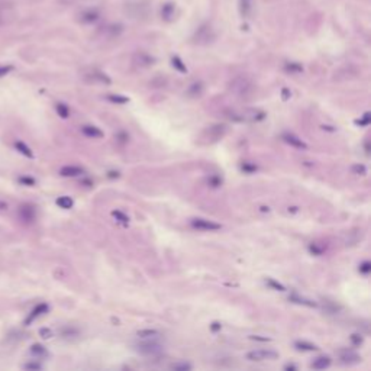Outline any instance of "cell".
Wrapping results in <instances>:
<instances>
[{"label": "cell", "mask_w": 371, "mask_h": 371, "mask_svg": "<svg viewBox=\"0 0 371 371\" xmlns=\"http://www.w3.org/2000/svg\"><path fill=\"white\" fill-rule=\"evenodd\" d=\"M229 90L234 96H237L240 99H247L254 92V83L248 77L241 75V77H237L231 81Z\"/></svg>", "instance_id": "6da1fadb"}, {"label": "cell", "mask_w": 371, "mask_h": 371, "mask_svg": "<svg viewBox=\"0 0 371 371\" xmlns=\"http://www.w3.org/2000/svg\"><path fill=\"white\" fill-rule=\"evenodd\" d=\"M135 350H136V352H139L142 355L155 357V355H160L164 351V347L161 344H158L155 339H145V341L136 344Z\"/></svg>", "instance_id": "7a4b0ae2"}, {"label": "cell", "mask_w": 371, "mask_h": 371, "mask_svg": "<svg viewBox=\"0 0 371 371\" xmlns=\"http://www.w3.org/2000/svg\"><path fill=\"white\" fill-rule=\"evenodd\" d=\"M245 357L249 361H267V360H276L278 357V352L273 350H254V351H249Z\"/></svg>", "instance_id": "3957f363"}, {"label": "cell", "mask_w": 371, "mask_h": 371, "mask_svg": "<svg viewBox=\"0 0 371 371\" xmlns=\"http://www.w3.org/2000/svg\"><path fill=\"white\" fill-rule=\"evenodd\" d=\"M191 226L194 229H199V231H207V232H213V231H219L222 226L213 221H209V219H203V218H197V219H191Z\"/></svg>", "instance_id": "277c9868"}, {"label": "cell", "mask_w": 371, "mask_h": 371, "mask_svg": "<svg viewBox=\"0 0 371 371\" xmlns=\"http://www.w3.org/2000/svg\"><path fill=\"white\" fill-rule=\"evenodd\" d=\"M339 360H341L342 364L352 366V364H358L361 361V357L357 352H354V351H344V352H341Z\"/></svg>", "instance_id": "5b68a950"}, {"label": "cell", "mask_w": 371, "mask_h": 371, "mask_svg": "<svg viewBox=\"0 0 371 371\" xmlns=\"http://www.w3.org/2000/svg\"><path fill=\"white\" fill-rule=\"evenodd\" d=\"M283 139H284L289 145H292V147H295V148H297V149H306V148H308V145H306L299 136H296L295 133H284V135H283Z\"/></svg>", "instance_id": "8992f818"}, {"label": "cell", "mask_w": 371, "mask_h": 371, "mask_svg": "<svg viewBox=\"0 0 371 371\" xmlns=\"http://www.w3.org/2000/svg\"><path fill=\"white\" fill-rule=\"evenodd\" d=\"M83 173H84V170L80 167H75V166H65L60 170V174L62 177H78Z\"/></svg>", "instance_id": "52a82bcc"}, {"label": "cell", "mask_w": 371, "mask_h": 371, "mask_svg": "<svg viewBox=\"0 0 371 371\" xmlns=\"http://www.w3.org/2000/svg\"><path fill=\"white\" fill-rule=\"evenodd\" d=\"M81 132L89 136V138H93V139H97V138H102L103 136V132L97 128V126H93V125H84L81 128Z\"/></svg>", "instance_id": "ba28073f"}, {"label": "cell", "mask_w": 371, "mask_h": 371, "mask_svg": "<svg viewBox=\"0 0 371 371\" xmlns=\"http://www.w3.org/2000/svg\"><path fill=\"white\" fill-rule=\"evenodd\" d=\"M203 92H204L203 83H202V81H196V83H193V84L188 87L187 96H190V97H200V96L203 94Z\"/></svg>", "instance_id": "9c48e42d"}, {"label": "cell", "mask_w": 371, "mask_h": 371, "mask_svg": "<svg viewBox=\"0 0 371 371\" xmlns=\"http://www.w3.org/2000/svg\"><path fill=\"white\" fill-rule=\"evenodd\" d=\"M331 358L329 357H326V355H322V357H317V358H315V361L312 363V369H315V370H325V369H328L329 366H331Z\"/></svg>", "instance_id": "30bf717a"}, {"label": "cell", "mask_w": 371, "mask_h": 371, "mask_svg": "<svg viewBox=\"0 0 371 371\" xmlns=\"http://www.w3.org/2000/svg\"><path fill=\"white\" fill-rule=\"evenodd\" d=\"M289 300L293 302V303H297V305L308 306V308H317V303H316V302H313V300H310V299H306V297H300V296H297V295H292V296L289 297Z\"/></svg>", "instance_id": "8fae6325"}, {"label": "cell", "mask_w": 371, "mask_h": 371, "mask_svg": "<svg viewBox=\"0 0 371 371\" xmlns=\"http://www.w3.org/2000/svg\"><path fill=\"white\" fill-rule=\"evenodd\" d=\"M136 335L142 339H157V338H160L161 334L157 329H141V331H138Z\"/></svg>", "instance_id": "7c38bea8"}, {"label": "cell", "mask_w": 371, "mask_h": 371, "mask_svg": "<svg viewBox=\"0 0 371 371\" xmlns=\"http://www.w3.org/2000/svg\"><path fill=\"white\" fill-rule=\"evenodd\" d=\"M154 61H155V60H154L151 56H147V54H139V56L135 57V62H136V65H139V67H149V65L154 64Z\"/></svg>", "instance_id": "4fadbf2b"}, {"label": "cell", "mask_w": 371, "mask_h": 371, "mask_svg": "<svg viewBox=\"0 0 371 371\" xmlns=\"http://www.w3.org/2000/svg\"><path fill=\"white\" fill-rule=\"evenodd\" d=\"M20 213H22V218H23L26 222H31V221H34V218H35V210H34V207H31V206H23V207L20 209Z\"/></svg>", "instance_id": "5bb4252c"}, {"label": "cell", "mask_w": 371, "mask_h": 371, "mask_svg": "<svg viewBox=\"0 0 371 371\" xmlns=\"http://www.w3.org/2000/svg\"><path fill=\"white\" fill-rule=\"evenodd\" d=\"M295 347L299 350V351H316L317 347L312 342H306V341H297L295 344Z\"/></svg>", "instance_id": "9a60e30c"}, {"label": "cell", "mask_w": 371, "mask_h": 371, "mask_svg": "<svg viewBox=\"0 0 371 371\" xmlns=\"http://www.w3.org/2000/svg\"><path fill=\"white\" fill-rule=\"evenodd\" d=\"M57 204H58L60 207H62V209H71L73 204H74V202H73V199L68 197V196H61V197L57 199Z\"/></svg>", "instance_id": "2e32d148"}, {"label": "cell", "mask_w": 371, "mask_h": 371, "mask_svg": "<svg viewBox=\"0 0 371 371\" xmlns=\"http://www.w3.org/2000/svg\"><path fill=\"white\" fill-rule=\"evenodd\" d=\"M47 310H48V306H47V305H39V306H37V309H34L31 317L28 319V322L34 320L35 317H38V316H41V315H44V313H47Z\"/></svg>", "instance_id": "e0dca14e"}, {"label": "cell", "mask_w": 371, "mask_h": 371, "mask_svg": "<svg viewBox=\"0 0 371 371\" xmlns=\"http://www.w3.org/2000/svg\"><path fill=\"white\" fill-rule=\"evenodd\" d=\"M31 352H32L35 357H45V355L48 354V352H47V350H45L42 345H38V344H37V345H34V347L31 348Z\"/></svg>", "instance_id": "ac0fdd59"}, {"label": "cell", "mask_w": 371, "mask_h": 371, "mask_svg": "<svg viewBox=\"0 0 371 371\" xmlns=\"http://www.w3.org/2000/svg\"><path fill=\"white\" fill-rule=\"evenodd\" d=\"M56 109H57V112H58V115L61 116V118H68L70 116V109L64 105V103H57V106H56Z\"/></svg>", "instance_id": "d6986e66"}, {"label": "cell", "mask_w": 371, "mask_h": 371, "mask_svg": "<svg viewBox=\"0 0 371 371\" xmlns=\"http://www.w3.org/2000/svg\"><path fill=\"white\" fill-rule=\"evenodd\" d=\"M108 99H109L112 103H116V105H125V103H128V97L119 96V94H111V96H108Z\"/></svg>", "instance_id": "ffe728a7"}, {"label": "cell", "mask_w": 371, "mask_h": 371, "mask_svg": "<svg viewBox=\"0 0 371 371\" xmlns=\"http://www.w3.org/2000/svg\"><path fill=\"white\" fill-rule=\"evenodd\" d=\"M171 370H176V371H188L191 370V366L188 364V363H176V364H173L171 366Z\"/></svg>", "instance_id": "44dd1931"}, {"label": "cell", "mask_w": 371, "mask_h": 371, "mask_svg": "<svg viewBox=\"0 0 371 371\" xmlns=\"http://www.w3.org/2000/svg\"><path fill=\"white\" fill-rule=\"evenodd\" d=\"M112 215L121 222V223H124V225H128V222H129V218L125 215V213H122V212H119V210H113L112 212Z\"/></svg>", "instance_id": "7402d4cb"}, {"label": "cell", "mask_w": 371, "mask_h": 371, "mask_svg": "<svg viewBox=\"0 0 371 371\" xmlns=\"http://www.w3.org/2000/svg\"><path fill=\"white\" fill-rule=\"evenodd\" d=\"M16 148H18V149H19V151H20L23 155H26V157H31V158L34 157V155H32V152H31V149H29V148H28L25 144H22V142H16Z\"/></svg>", "instance_id": "603a6c76"}, {"label": "cell", "mask_w": 371, "mask_h": 371, "mask_svg": "<svg viewBox=\"0 0 371 371\" xmlns=\"http://www.w3.org/2000/svg\"><path fill=\"white\" fill-rule=\"evenodd\" d=\"M267 284H268L270 287H273L274 290H280V292H284V290H286V287H284L283 284H280L278 281H276V280H273V278L267 280Z\"/></svg>", "instance_id": "cb8c5ba5"}, {"label": "cell", "mask_w": 371, "mask_h": 371, "mask_svg": "<svg viewBox=\"0 0 371 371\" xmlns=\"http://www.w3.org/2000/svg\"><path fill=\"white\" fill-rule=\"evenodd\" d=\"M352 171H354L355 174H360V176H366V174H367V168H366V166H363V164L354 166V167H352Z\"/></svg>", "instance_id": "d4e9b609"}, {"label": "cell", "mask_w": 371, "mask_h": 371, "mask_svg": "<svg viewBox=\"0 0 371 371\" xmlns=\"http://www.w3.org/2000/svg\"><path fill=\"white\" fill-rule=\"evenodd\" d=\"M371 271V264L370 261H364V262H361L360 264V273H363V274H369Z\"/></svg>", "instance_id": "484cf974"}, {"label": "cell", "mask_w": 371, "mask_h": 371, "mask_svg": "<svg viewBox=\"0 0 371 371\" xmlns=\"http://www.w3.org/2000/svg\"><path fill=\"white\" fill-rule=\"evenodd\" d=\"M241 168H242V171H245V173H254L255 170H257V166H254V164H249V163H244L242 166H241Z\"/></svg>", "instance_id": "4316f807"}, {"label": "cell", "mask_w": 371, "mask_h": 371, "mask_svg": "<svg viewBox=\"0 0 371 371\" xmlns=\"http://www.w3.org/2000/svg\"><path fill=\"white\" fill-rule=\"evenodd\" d=\"M173 64L177 67V70H179V71H182V73H186V71H187V68L183 65V62L180 61L177 57H174V58H173Z\"/></svg>", "instance_id": "83f0119b"}, {"label": "cell", "mask_w": 371, "mask_h": 371, "mask_svg": "<svg viewBox=\"0 0 371 371\" xmlns=\"http://www.w3.org/2000/svg\"><path fill=\"white\" fill-rule=\"evenodd\" d=\"M286 68H287V71H290V73H300V71L303 70L299 64H290V65H287Z\"/></svg>", "instance_id": "f1b7e54d"}, {"label": "cell", "mask_w": 371, "mask_h": 371, "mask_svg": "<svg viewBox=\"0 0 371 371\" xmlns=\"http://www.w3.org/2000/svg\"><path fill=\"white\" fill-rule=\"evenodd\" d=\"M23 369H26V370H41L42 366L38 364V363H28V364L23 366Z\"/></svg>", "instance_id": "f546056e"}, {"label": "cell", "mask_w": 371, "mask_h": 371, "mask_svg": "<svg viewBox=\"0 0 371 371\" xmlns=\"http://www.w3.org/2000/svg\"><path fill=\"white\" fill-rule=\"evenodd\" d=\"M357 124L361 125V126H367V125L370 124V113H366V115H364V118H363L361 121H358Z\"/></svg>", "instance_id": "4dcf8cb0"}, {"label": "cell", "mask_w": 371, "mask_h": 371, "mask_svg": "<svg viewBox=\"0 0 371 371\" xmlns=\"http://www.w3.org/2000/svg\"><path fill=\"white\" fill-rule=\"evenodd\" d=\"M10 70H12V67H10V65H0V77L6 75Z\"/></svg>", "instance_id": "1f68e13d"}, {"label": "cell", "mask_w": 371, "mask_h": 371, "mask_svg": "<svg viewBox=\"0 0 371 371\" xmlns=\"http://www.w3.org/2000/svg\"><path fill=\"white\" fill-rule=\"evenodd\" d=\"M309 249L313 252V254H315V255H320V254H322V251H323L322 248H319L316 244H312Z\"/></svg>", "instance_id": "d6a6232c"}, {"label": "cell", "mask_w": 371, "mask_h": 371, "mask_svg": "<svg viewBox=\"0 0 371 371\" xmlns=\"http://www.w3.org/2000/svg\"><path fill=\"white\" fill-rule=\"evenodd\" d=\"M41 335H42V338H51L53 336V332L50 331V329H41V332H39Z\"/></svg>", "instance_id": "836d02e7"}, {"label": "cell", "mask_w": 371, "mask_h": 371, "mask_svg": "<svg viewBox=\"0 0 371 371\" xmlns=\"http://www.w3.org/2000/svg\"><path fill=\"white\" fill-rule=\"evenodd\" d=\"M351 339H352V342H354L355 345H360V344L363 342V338H361V335H352V336H351Z\"/></svg>", "instance_id": "e575fe53"}, {"label": "cell", "mask_w": 371, "mask_h": 371, "mask_svg": "<svg viewBox=\"0 0 371 371\" xmlns=\"http://www.w3.org/2000/svg\"><path fill=\"white\" fill-rule=\"evenodd\" d=\"M116 138H118V141H119V142H122V144H125V142L128 141V138H129V136H128L126 133H124V132H121V133H119V135H118Z\"/></svg>", "instance_id": "d590c367"}, {"label": "cell", "mask_w": 371, "mask_h": 371, "mask_svg": "<svg viewBox=\"0 0 371 371\" xmlns=\"http://www.w3.org/2000/svg\"><path fill=\"white\" fill-rule=\"evenodd\" d=\"M209 183L213 186V187H218V186L221 185L222 182L219 180V177H213V179H210V182H209Z\"/></svg>", "instance_id": "8d00e7d4"}, {"label": "cell", "mask_w": 371, "mask_h": 371, "mask_svg": "<svg viewBox=\"0 0 371 371\" xmlns=\"http://www.w3.org/2000/svg\"><path fill=\"white\" fill-rule=\"evenodd\" d=\"M251 339H257V341H270L268 338H258V336H251Z\"/></svg>", "instance_id": "74e56055"}, {"label": "cell", "mask_w": 371, "mask_h": 371, "mask_svg": "<svg viewBox=\"0 0 371 371\" xmlns=\"http://www.w3.org/2000/svg\"><path fill=\"white\" fill-rule=\"evenodd\" d=\"M284 369H286V370H296V366H292V364H289V366H286Z\"/></svg>", "instance_id": "f35d334b"}, {"label": "cell", "mask_w": 371, "mask_h": 371, "mask_svg": "<svg viewBox=\"0 0 371 371\" xmlns=\"http://www.w3.org/2000/svg\"><path fill=\"white\" fill-rule=\"evenodd\" d=\"M219 328H221V325H219V323H213V326H212V329H213V331H216V329H219Z\"/></svg>", "instance_id": "ab89813d"}]
</instances>
